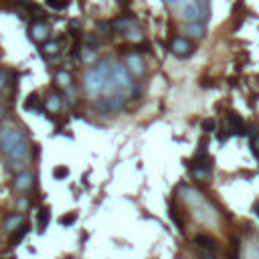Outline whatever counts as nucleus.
Here are the masks:
<instances>
[{"mask_svg": "<svg viewBox=\"0 0 259 259\" xmlns=\"http://www.w3.org/2000/svg\"><path fill=\"white\" fill-rule=\"evenodd\" d=\"M128 106V97L122 93H114L108 97H101L95 101V110L103 112V114H114V112H122Z\"/></svg>", "mask_w": 259, "mask_h": 259, "instance_id": "f257e3e1", "label": "nucleus"}, {"mask_svg": "<svg viewBox=\"0 0 259 259\" xmlns=\"http://www.w3.org/2000/svg\"><path fill=\"white\" fill-rule=\"evenodd\" d=\"M110 85L112 87H120V89H130L132 87V75L128 71V67H124L122 63L112 67V75H110Z\"/></svg>", "mask_w": 259, "mask_h": 259, "instance_id": "f03ea898", "label": "nucleus"}, {"mask_svg": "<svg viewBox=\"0 0 259 259\" xmlns=\"http://www.w3.org/2000/svg\"><path fill=\"white\" fill-rule=\"evenodd\" d=\"M170 53L174 57H178V59H186V57H190L194 53V47H192L188 37H174L170 41Z\"/></svg>", "mask_w": 259, "mask_h": 259, "instance_id": "7ed1b4c3", "label": "nucleus"}, {"mask_svg": "<svg viewBox=\"0 0 259 259\" xmlns=\"http://www.w3.org/2000/svg\"><path fill=\"white\" fill-rule=\"evenodd\" d=\"M126 65L132 77H142L146 73V63L138 53H128L126 55Z\"/></svg>", "mask_w": 259, "mask_h": 259, "instance_id": "20e7f679", "label": "nucleus"}, {"mask_svg": "<svg viewBox=\"0 0 259 259\" xmlns=\"http://www.w3.org/2000/svg\"><path fill=\"white\" fill-rule=\"evenodd\" d=\"M103 87H106V79H103L95 69H91V73L85 77V89H87V93L97 95Z\"/></svg>", "mask_w": 259, "mask_h": 259, "instance_id": "39448f33", "label": "nucleus"}, {"mask_svg": "<svg viewBox=\"0 0 259 259\" xmlns=\"http://www.w3.org/2000/svg\"><path fill=\"white\" fill-rule=\"evenodd\" d=\"M33 186H35V176L31 172H27V170L17 172V176H15V188L19 192H29Z\"/></svg>", "mask_w": 259, "mask_h": 259, "instance_id": "423d86ee", "label": "nucleus"}, {"mask_svg": "<svg viewBox=\"0 0 259 259\" xmlns=\"http://www.w3.org/2000/svg\"><path fill=\"white\" fill-rule=\"evenodd\" d=\"M23 225H25V215H23V213H11V215H7V219L3 221V227H5V231H7L9 235H13L15 231H19Z\"/></svg>", "mask_w": 259, "mask_h": 259, "instance_id": "0eeeda50", "label": "nucleus"}, {"mask_svg": "<svg viewBox=\"0 0 259 259\" xmlns=\"http://www.w3.org/2000/svg\"><path fill=\"white\" fill-rule=\"evenodd\" d=\"M29 33H31V39L37 41V43L49 41V35H51V31H49V27L45 23H33L31 29H29Z\"/></svg>", "mask_w": 259, "mask_h": 259, "instance_id": "6e6552de", "label": "nucleus"}, {"mask_svg": "<svg viewBox=\"0 0 259 259\" xmlns=\"http://www.w3.org/2000/svg\"><path fill=\"white\" fill-rule=\"evenodd\" d=\"M182 17L188 23H198L200 17H202V11H200V7L194 3V0H190V3H186L184 9H182Z\"/></svg>", "mask_w": 259, "mask_h": 259, "instance_id": "1a4fd4ad", "label": "nucleus"}, {"mask_svg": "<svg viewBox=\"0 0 259 259\" xmlns=\"http://www.w3.org/2000/svg\"><path fill=\"white\" fill-rule=\"evenodd\" d=\"M194 243H196V247L202 249V253H217V249H219L217 241L213 237H209V235H196Z\"/></svg>", "mask_w": 259, "mask_h": 259, "instance_id": "9d476101", "label": "nucleus"}, {"mask_svg": "<svg viewBox=\"0 0 259 259\" xmlns=\"http://www.w3.org/2000/svg\"><path fill=\"white\" fill-rule=\"evenodd\" d=\"M112 29H116L118 33H130L132 29H136V21L134 17H122V19L112 21Z\"/></svg>", "mask_w": 259, "mask_h": 259, "instance_id": "9b49d317", "label": "nucleus"}, {"mask_svg": "<svg viewBox=\"0 0 259 259\" xmlns=\"http://www.w3.org/2000/svg\"><path fill=\"white\" fill-rule=\"evenodd\" d=\"M227 122H229V132H231V134H239V136H243V134L247 132L245 122H243V120H241L237 114H229Z\"/></svg>", "mask_w": 259, "mask_h": 259, "instance_id": "f8f14e48", "label": "nucleus"}, {"mask_svg": "<svg viewBox=\"0 0 259 259\" xmlns=\"http://www.w3.org/2000/svg\"><path fill=\"white\" fill-rule=\"evenodd\" d=\"M45 110L51 114H59L61 112V95L59 93H49L45 97Z\"/></svg>", "mask_w": 259, "mask_h": 259, "instance_id": "ddd939ff", "label": "nucleus"}, {"mask_svg": "<svg viewBox=\"0 0 259 259\" xmlns=\"http://www.w3.org/2000/svg\"><path fill=\"white\" fill-rule=\"evenodd\" d=\"M184 33H186L188 39H202V37L206 35V29H204V25L198 21V23H188V25L184 27Z\"/></svg>", "mask_w": 259, "mask_h": 259, "instance_id": "4468645a", "label": "nucleus"}, {"mask_svg": "<svg viewBox=\"0 0 259 259\" xmlns=\"http://www.w3.org/2000/svg\"><path fill=\"white\" fill-rule=\"evenodd\" d=\"M192 176H194L196 180H209V178H211V166L192 164Z\"/></svg>", "mask_w": 259, "mask_h": 259, "instance_id": "2eb2a0df", "label": "nucleus"}, {"mask_svg": "<svg viewBox=\"0 0 259 259\" xmlns=\"http://www.w3.org/2000/svg\"><path fill=\"white\" fill-rule=\"evenodd\" d=\"M49 221H51V211L47 209V206H43V209L39 211V215H37V225H39V231H41V233L47 229Z\"/></svg>", "mask_w": 259, "mask_h": 259, "instance_id": "dca6fc26", "label": "nucleus"}, {"mask_svg": "<svg viewBox=\"0 0 259 259\" xmlns=\"http://www.w3.org/2000/svg\"><path fill=\"white\" fill-rule=\"evenodd\" d=\"M59 49H61V47H59V43H57V41H45L41 51H43V53H45L47 57H55V55L59 53Z\"/></svg>", "mask_w": 259, "mask_h": 259, "instance_id": "f3484780", "label": "nucleus"}, {"mask_svg": "<svg viewBox=\"0 0 259 259\" xmlns=\"http://www.w3.org/2000/svg\"><path fill=\"white\" fill-rule=\"evenodd\" d=\"M55 81H57V85H59V87L67 89V87L71 85V75H69L67 71H57V75H55Z\"/></svg>", "mask_w": 259, "mask_h": 259, "instance_id": "a211bd4d", "label": "nucleus"}, {"mask_svg": "<svg viewBox=\"0 0 259 259\" xmlns=\"http://www.w3.org/2000/svg\"><path fill=\"white\" fill-rule=\"evenodd\" d=\"M27 233H29V225L25 223V225H23L19 231H15V233H13V245H19V243H21V241L27 237Z\"/></svg>", "mask_w": 259, "mask_h": 259, "instance_id": "6ab92c4d", "label": "nucleus"}, {"mask_svg": "<svg viewBox=\"0 0 259 259\" xmlns=\"http://www.w3.org/2000/svg\"><path fill=\"white\" fill-rule=\"evenodd\" d=\"M251 148L259 158V130L257 128H251Z\"/></svg>", "mask_w": 259, "mask_h": 259, "instance_id": "aec40b11", "label": "nucleus"}, {"mask_svg": "<svg viewBox=\"0 0 259 259\" xmlns=\"http://www.w3.org/2000/svg\"><path fill=\"white\" fill-rule=\"evenodd\" d=\"M37 103H39L37 93H31V95L27 97V101L23 103V108H25V110H35V108H37Z\"/></svg>", "mask_w": 259, "mask_h": 259, "instance_id": "412c9836", "label": "nucleus"}, {"mask_svg": "<svg viewBox=\"0 0 259 259\" xmlns=\"http://www.w3.org/2000/svg\"><path fill=\"white\" fill-rule=\"evenodd\" d=\"M200 128H202V132H215L217 130V122L213 118H206V120H202Z\"/></svg>", "mask_w": 259, "mask_h": 259, "instance_id": "4be33fe9", "label": "nucleus"}, {"mask_svg": "<svg viewBox=\"0 0 259 259\" xmlns=\"http://www.w3.org/2000/svg\"><path fill=\"white\" fill-rule=\"evenodd\" d=\"M75 219H77V215H75V213H67V215H63V217L59 219V223H61L63 227H69V225H73V223H75Z\"/></svg>", "mask_w": 259, "mask_h": 259, "instance_id": "5701e85b", "label": "nucleus"}, {"mask_svg": "<svg viewBox=\"0 0 259 259\" xmlns=\"http://www.w3.org/2000/svg\"><path fill=\"white\" fill-rule=\"evenodd\" d=\"M47 5L51 9H57V11H63L67 7V0H47Z\"/></svg>", "mask_w": 259, "mask_h": 259, "instance_id": "b1692460", "label": "nucleus"}, {"mask_svg": "<svg viewBox=\"0 0 259 259\" xmlns=\"http://www.w3.org/2000/svg\"><path fill=\"white\" fill-rule=\"evenodd\" d=\"M53 174H55V178L63 180V178H67V174H69V168H67V166H59V168H55V170H53Z\"/></svg>", "mask_w": 259, "mask_h": 259, "instance_id": "393cba45", "label": "nucleus"}, {"mask_svg": "<svg viewBox=\"0 0 259 259\" xmlns=\"http://www.w3.org/2000/svg\"><path fill=\"white\" fill-rule=\"evenodd\" d=\"M79 55H81V61H93V51H89L87 47H83L81 51H79Z\"/></svg>", "mask_w": 259, "mask_h": 259, "instance_id": "a878e982", "label": "nucleus"}, {"mask_svg": "<svg viewBox=\"0 0 259 259\" xmlns=\"http://www.w3.org/2000/svg\"><path fill=\"white\" fill-rule=\"evenodd\" d=\"M126 37H128V39H132V41H142V33H140V29H132L130 33H126Z\"/></svg>", "mask_w": 259, "mask_h": 259, "instance_id": "bb28decb", "label": "nucleus"}, {"mask_svg": "<svg viewBox=\"0 0 259 259\" xmlns=\"http://www.w3.org/2000/svg\"><path fill=\"white\" fill-rule=\"evenodd\" d=\"M27 206H29V198H27V196H21V198H19V202H17L19 213H23V211L27 209Z\"/></svg>", "mask_w": 259, "mask_h": 259, "instance_id": "cd10ccee", "label": "nucleus"}, {"mask_svg": "<svg viewBox=\"0 0 259 259\" xmlns=\"http://www.w3.org/2000/svg\"><path fill=\"white\" fill-rule=\"evenodd\" d=\"M7 85V73L3 71V69H0V89H3Z\"/></svg>", "mask_w": 259, "mask_h": 259, "instance_id": "c85d7f7f", "label": "nucleus"}, {"mask_svg": "<svg viewBox=\"0 0 259 259\" xmlns=\"http://www.w3.org/2000/svg\"><path fill=\"white\" fill-rule=\"evenodd\" d=\"M7 118V108L5 106H0V122H3Z\"/></svg>", "mask_w": 259, "mask_h": 259, "instance_id": "c756f323", "label": "nucleus"}, {"mask_svg": "<svg viewBox=\"0 0 259 259\" xmlns=\"http://www.w3.org/2000/svg\"><path fill=\"white\" fill-rule=\"evenodd\" d=\"M202 259H219L215 253H202Z\"/></svg>", "mask_w": 259, "mask_h": 259, "instance_id": "7c9ffc66", "label": "nucleus"}, {"mask_svg": "<svg viewBox=\"0 0 259 259\" xmlns=\"http://www.w3.org/2000/svg\"><path fill=\"white\" fill-rule=\"evenodd\" d=\"M118 3H120V7H128V5H130V0H118Z\"/></svg>", "mask_w": 259, "mask_h": 259, "instance_id": "2f4dec72", "label": "nucleus"}]
</instances>
